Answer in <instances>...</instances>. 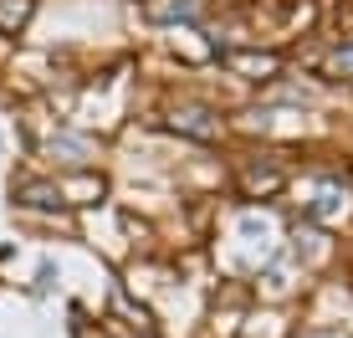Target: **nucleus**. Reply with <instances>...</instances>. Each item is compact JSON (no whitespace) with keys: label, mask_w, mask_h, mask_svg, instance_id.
Masks as SVG:
<instances>
[{"label":"nucleus","mask_w":353,"mask_h":338,"mask_svg":"<svg viewBox=\"0 0 353 338\" xmlns=\"http://www.w3.org/2000/svg\"><path fill=\"white\" fill-rule=\"evenodd\" d=\"M287 190V169L276 159H246L241 164V195L246 200H272Z\"/></svg>","instance_id":"nucleus-1"},{"label":"nucleus","mask_w":353,"mask_h":338,"mask_svg":"<svg viewBox=\"0 0 353 338\" xmlns=\"http://www.w3.org/2000/svg\"><path fill=\"white\" fill-rule=\"evenodd\" d=\"M169 128H174V134H185V139H200V143L221 139V118H215L210 108H200V103H190V108H174Z\"/></svg>","instance_id":"nucleus-2"},{"label":"nucleus","mask_w":353,"mask_h":338,"mask_svg":"<svg viewBox=\"0 0 353 338\" xmlns=\"http://www.w3.org/2000/svg\"><path fill=\"white\" fill-rule=\"evenodd\" d=\"M230 72H246V77H276L282 72V57L276 52H225Z\"/></svg>","instance_id":"nucleus-3"},{"label":"nucleus","mask_w":353,"mask_h":338,"mask_svg":"<svg viewBox=\"0 0 353 338\" xmlns=\"http://www.w3.org/2000/svg\"><path fill=\"white\" fill-rule=\"evenodd\" d=\"M16 200H21V205H36V210H57V205H62V190H57V185H41V179H21V185H16Z\"/></svg>","instance_id":"nucleus-4"},{"label":"nucleus","mask_w":353,"mask_h":338,"mask_svg":"<svg viewBox=\"0 0 353 338\" xmlns=\"http://www.w3.org/2000/svg\"><path fill=\"white\" fill-rule=\"evenodd\" d=\"M31 21V0H0V31H21Z\"/></svg>","instance_id":"nucleus-5"},{"label":"nucleus","mask_w":353,"mask_h":338,"mask_svg":"<svg viewBox=\"0 0 353 338\" xmlns=\"http://www.w3.org/2000/svg\"><path fill=\"white\" fill-rule=\"evenodd\" d=\"M327 72H333L338 82H353V41H343L333 57H327Z\"/></svg>","instance_id":"nucleus-6"},{"label":"nucleus","mask_w":353,"mask_h":338,"mask_svg":"<svg viewBox=\"0 0 353 338\" xmlns=\"http://www.w3.org/2000/svg\"><path fill=\"white\" fill-rule=\"evenodd\" d=\"M338 31L353 36V0H348V10H338Z\"/></svg>","instance_id":"nucleus-7"},{"label":"nucleus","mask_w":353,"mask_h":338,"mask_svg":"<svg viewBox=\"0 0 353 338\" xmlns=\"http://www.w3.org/2000/svg\"><path fill=\"white\" fill-rule=\"evenodd\" d=\"M77 338H92V333H88V328H77Z\"/></svg>","instance_id":"nucleus-8"}]
</instances>
